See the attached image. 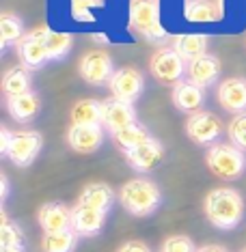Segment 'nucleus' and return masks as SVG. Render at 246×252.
I'll return each instance as SVG.
<instances>
[{"label": "nucleus", "instance_id": "f257e3e1", "mask_svg": "<svg viewBox=\"0 0 246 252\" xmlns=\"http://www.w3.org/2000/svg\"><path fill=\"white\" fill-rule=\"evenodd\" d=\"M205 216L220 231L236 228L244 218V198L233 188H216L205 198Z\"/></svg>", "mask_w": 246, "mask_h": 252}, {"label": "nucleus", "instance_id": "f03ea898", "mask_svg": "<svg viewBox=\"0 0 246 252\" xmlns=\"http://www.w3.org/2000/svg\"><path fill=\"white\" fill-rule=\"evenodd\" d=\"M119 203L128 214L147 218L160 207L162 194H160V188L151 179L136 177V179L123 183L121 192H119Z\"/></svg>", "mask_w": 246, "mask_h": 252}, {"label": "nucleus", "instance_id": "7ed1b4c3", "mask_svg": "<svg viewBox=\"0 0 246 252\" xmlns=\"http://www.w3.org/2000/svg\"><path fill=\"white\" fill-rule=\"evenodd\" d=\"M205 164L218 179H238L246 170V156L242 149H238L231 142H218L210 147L205 153Z\"/></svg>", "mask_w": 246, "mask_h": 252}, {"label": "nucleus", "instance_id": "20e7f679", "mask_svg": "<svg viewBox=\"0 0 246 252\" xmlns=\"http://www.w3.org/2000/svg\"><path fill=\"white\" fill-rule=\"evenodd\" d=\"M149 71L160 84L177 87L179 82H184L181 78L188 73V65L175 48H160L149 61Z\"/></svg>", "mask_w": 246, "mask_h": 252}, {"label": "nucleus", "instance_id": "39448f33", "mask_svg": "<svg viewBox=\"0 0 246 252\" xmlns=\"http://www.w3.org/2000/svg\"><path fill=\"white\" fill-rule=\"evenodd\" d=\"M130 26L145 35L149 41H162L164 28L160 26V11L156 0H132L130 2Z\"/></svg>", "mask_w": 246, "mask_h": 252}, {"label": "nucleus", "instance_id": "423d86ee", "mask_svg": "<svg viewBox=\"0 0 246 252\" xmlns=\"http://www.w3.org/2000/svg\"><path fill=\"white\" fill-rule=\"evenodd\" d=\"M186 134L192 142L201 147H214L218 145L220 136L225 134V125L214 112L201 110L188 117L186 121Z\"/></svg>", "mask_w": 246, "mask_h": 252}, {"label": "nucleus", "instance_id": "0eeeda50", "mask_svg": "<svg viewBox=\"0 0 246 252\" xmlns=\"http://www.w3.org/2000/svg\"><path fill=\"white\" fill-rule=\"evenodd\" d=\"M78 73L91 87H104L110 82V78L114 76V67H112V59L106 52H89L82 56L78 65Z\"/></svg>", "mask_w": 246, "mask_h": 252}, {"label": "nucleus", "instance_id": "6e6552de", "mask_svg": "<svg viewBox=\"0 0 246 252\" xmlns=\"http://www.w3.org/2000/svg\"><path fill=\"white\" fill-rule=\"evenodd\" d=\"M41 147H43V136L39 134V131H33V129L13 131V140H11L7 158L15 166L24 168V166H31L35 162Z\"/></svg>", "mask_w": 246, "mask_h": 252}, {"label": "nucleus", "instance_id": "1a4fd4ad", "mask_svg": "<svg viewBox=\"0 0 246 252\" xmlns=\"http://www.w3.org/2000/svg\"><path fill=\"white\" fill-rule=\"evenodd\" d=\"M45 35H48V28H37L31 31L22 37V41L18 43V52L22 65L31 69H41L48 63V50H45Z\"/></svg>", "mask_w": 246, "mask_h": 252}, {"label": "nucleus", "instance_id": "9d476101", "mask_svg": "<svg viewBox=\"0 0 246 252\" xmlns=\"http://www.w3.org/2000/svg\"><path fill=\"white\" fill-rule=\"evenodd\" d=\"M108 89H110L112 97L121 101H128L132 104L142 95V89H145V78L139 69H132V67H123V69H117L114 76L108 82Z\"/></svg>", "mask_w": 246, "mask_h": 252}, {"label": "nucleus", "instance_id": "9b49d317", "mask_svg": "<svg viewBox=\"0 0 246 252\" xmlns=\"http://www.w3.org/2000/svg\"><path fill=\"white\" fill-rule=\"evenodd\" d=\"M132 123H136V110L132 104L117 97L102 101V127H106L110 134H117Z\"/></svg>", "mask_w": 246, "mask_h": 252}, {"label": "nucleus", "instance_id": "f8f14e48", "mask_svg": "<svg viewBox=\"0 0 246 252\" xmlns=\"http://www.w3.org/2000/svg\"><path fill=\"white\" fill-rule=\"evenodd\" d=\"M67 142L76 153H95L104 142L102 125H71L67 131Z\"/></svg>", "mask_w": 246, "mask_h": 252}, {"label": "nucleus", "instance_id": "ddd939ff", "mask_svg": "<svg viewBox=\"0 0 246 252\" xmlns=\"http://www.w3.org/2000/svg\"><path fill=\"white\" fill-rule=\"evenodd\" d=\"M106 222V214L104 211H97L87 205H76L71 207V228L76 231L80 237H95L102 233Z\"/></svg>", "mask_w": 246, "mask_h": 252}, {"label": "nucleus", "instance_id": "4468645a", "mask_svg": "<svg viewBox=\"0 0 246 252\" xmlns=\"http://www.w3.org/2000/svg\"><path fill=\"white\" fill-rule=\"evenodd\" d=\"M125 159H128V164L132 166L136 173H151L164 159V147L160 140L151 138V140H147L145 145H141L139 149L125 153Z\"/></svg>", "mask_w": 246, "mask_h": 252}, {"label": "nucleus", "instance_id": "2eb2a0df", "mask_svg": "<svg viewBox=\"0 0 246 252\" xmlns=\"http://www.w3.org/2000/svg\"><path fill=\"white\" fill-rule=\"evenodd\" d=\"M218 104L227 112H246V78H227L218 84Z\"/></svg>", "mask_w": 246, "mask_h": 252}, {"label": "nucleus", "instance_id": "dca6fc26", "mask_svg": "<svg viewBox=\"0 0 246 252\" xmlns=\"http://www.w3.org/2000/svg\"><path fill=\"white\" fill-rule=\"evenodd\" d=\"M39 226L43 233H61L71 228V209L63 203H45L37 214Z\"/></svg>", "mask_w": 246, "mask_h": 252}, {"label": "nucleus", "instance_id": "f3484780", "mask_svg": "<svg viewBox=\"0 0 246 252\" xmlns=\"http://www.w3.org/2000/svg\"><path fill=\"white\" fill-rule=\"evenodd\" d=\"M186 76H188V80H190L192 84H197V87H201V89H208L220 76V61L216 59V56L205 52L203 56H199V59L188 63V73Z\"/></svg>", "mask_w": 246, "mask_h": 252}, {"label": "nucleus", "instance_id": "a211bd4d", "mask_svg": "<svg viewBox=\"0 0 246 252\" xmlns=\"http://www.w3.org/2000/svg\"><path fill=\"white\" fill-rule=\"evenodd\" d=\"M173 104L177 110L194 114L201 112V108L205 104V89L192 84L190 80H184L177 87H173Z\"/></svg>", "mask_w": 246, "mask_h": 252}, {"label": "nucleus", "instance_id": "6ab92c4d", "mask_svg": "<svg viewBox=\"0 0 246 252\" xmlns=\"http://www.w3.org/2000/svg\"><path fill=\"white\" fill-rule=\"evenodd\" d=\"M39 108H41V101H39L37 93H33V91L7 99V110L11 114V119L18 123H31L39 114Z\"/></svg>", "mask_w": 246, "mask_h": 252}, {"label": "nucleus", "instance_id": "aec40b11", "mask_svg": "<svg viewBox=\"0 0 246 252\" xmlns=\"http://www.w3.org/2000/svg\"><path fill=\"white\" fill-rule=\"evenodd\" d=\"M78 203L108 214L112 207V203H114V192L108 183H89V186L82 190V194H80Z\"/></svg>", "mask_w": 246, "mask_h": 252}, {"label": "nucleus", "instance_id": "412c9836", "mask_svg": "<svg viewBox=\"0 0 246 252\" xmlns=\"http://www.w3.org/2000/svg\"><path fill=\"white\" fill-rule=\"evenodd\" d=\"M112 140L117 149H121L123 153H130L134 149H139L141 145H145L147 140H151V134L145 125L136 121L132 125H128V127H123L121 131H117V134H112Z\"/></svg>", "mask_w": 246, "mask_h": 252}, {"label": "nucleus", "instance_id": "4be33fe9", "mask_svg": "<svg viewBox=\"0 0 246 252\" xmlns=\"http://www.w3.org/2000/svg\"><path fill=\"white\" fill-rule=\"evenodd\" d=\"M24 37V28H22V20L15 13H0V50H9L11 45H18Z\"/></svg>", "mask_w": 246, "mask_h": 252}, {"label": "nucleus", "instance_id": "5701e85b", "mask_svg": "<svg viewBox=\"0 0 246 252\" xmlns=\"http://www.w3.org/2000/svg\"><path fill=\"white\" fill-rule=\"evenodd\" d=\"M2 91L7 95V99L31 93V73H28L26 67H11L2 76Z\"/></svg>", "mask_w": 246, "mask_h": 252}, {"label": "nucleus", "instance_id": "b1692460", "mask_svg": "<svg viewBox=\"0 0 246 252\" xmlns=\"http://www.w3.org/2000/svg\"><path fill=\"white\" fill-rule=\"evenodd\" d=\"M71 125H102V101L80 99L71 108Z\"/></svg>", "mask_w": 246, "mask_h": 252}, {"label": "nucleus", "instance_id": "393cba45", "mask_svg": "<svg viewBox=\"0 0 246 252\" xmlns=\"http://www.w3.org/2000/svg\"><path fill=\"white\" fill-rule=\"evenodd\" d=\"M173 48L186 63H190L205 54V50H208V37L205 35H179V37H175Z\"/></svg>", "mask_w": 246, "mask_h": 252}, {"label": "nucleus", "instance_id": "a878e982", "mask_svg": "<svg viewBox=\"0 0 246 252\" xmlns=\"http://www.w3.org/2000/svg\"><path fill=\"white\" fill-rule=\"evenodd\" d=\"M80 235L70 228V231H61V233H43L41 239V250L43 252H73L78 246Z\"/></svg>", "mask_w": 246, "mask_h": 252}, {"label": "nucleus", "instance_id": "bb28decb", "mask_svg": "<svg viewBox=\"0 0 246 252\" xmlns=\"http://www.w3.org/2000/svg\"><path fill=\"white\" fill-rule=\"evenodd\" d=\"M186 20L188 22H197V24H203V22H216L220 18V11L216 4H211L210 0H190L186 4Z\"/></svg>", "mask_w": 246, "mask_h": 252}, {"label": "nucleus", "instance_id": "cd10ccee", "mask_svg": "<svg viewBox=\"0 0 246 252\" xmlns=\"http://www.w3.org/2000/svg\"><path fill=\"white\" fill-rule=\"evenodd\" d=\"M73 43V37L67 32H54L48 28V35H45V50H48V59L50 61H61L70 54Z\"/></svg>", "mask_w": 246, "mask_h": 252}, {"label": "nucleus", "instance_id": "c85d7f7f", "mask_svg": "<svg viewBox=\"0 0 246 252\" xmlns=\"http://www.w3.org/2000/svg\"><path fill=\"white\" fill-rule=\"evenodd\" d=\"M13 246H24V233L18 224L7 220L2 214V226H0V250L2 248H13Z\"/></svg>", "mask_w": 246, "mask_h": 252}, {"label": "nucleus", "instance_id": "c756f323", "mask_svg": "<svg viewBox=\"0 0 246 252\" xmlns=\"http://www.w3.org/2000/svg\"><path fill=\"white\" fill-rule=\"evenodd\" d=\"M227 136L231 140V145L246 151V112L236 114L227 125Z\"/></svg>", "mask_w": 246, "mask_h": 252}, {"label": "nucleus", "instance_id": "7c9ffc66", "mask_svg": "<svg viewBox=\"0 0 246 252\" xmlns=\"http://www.w3.org/2000/svg\"><path fill=\"white\" fill-rule=\"evenodd\" d=\"M160 252H197V248H194L190 237H186V235H173V237H169L162 244Z\"/></svg>", "mask_w": 246, "mask_h": 252}, {"label": "nucleus", "instance_id": "2f4dec72", "mask_svg": "<svg viewBox=\"0 0 246 252\" xmlns=\"http://www.w3.org/2000/svg\"><path fill=\"white\" fill-rule=\"evenodd\" d=\"M102 0H73L71 4V13L76 20L82 22H93V15H91V9L93 7H102Z\"/></svg>", "mask_w": 246, "mask_h": 252}, {"label": "nucleus", "instance_id": "473e14b6", "mask_svg": "<svg viewBox=\"0 0 246 252\" xmlns=\"http://www.w3.org/2000/svg\"><path fill=\"white\" fill-rule=\"evenodd\" d=\"M11 140H13V131H9L7 127L0 129V153H2V156H7L9 153Z\"/></svg>", "mask_w": 246, "mask_h": 252}, {"label": "nucleus", "instance_id": "72a5a7b5", "mask_svg": "<svg viewBox=\"0 0 246 252\" xmlns=\"http://www.w3.org/2000/svg\"><path fill=\"white\" fill-rule=\"evenodd\" d=\"M119 252H151V250L147 248L142 242H136V239H132V242H125L121 248H119Z\"/></svg>", "mask_w": 246, "mask_h": 252}, {"label": "nucleus", "instance_id": "f704fd0d", "mask_svg": "<svg viewBox=\"0 0 246 252\" xmlns=\"http://www.w3.org/2000/svg\"><path fill=\"white\" fill-rule=\"evenodd\" d=\"M197 252H227L222 246H216V244H210V246H201V248H197Z\"/></svg>", "mask_w": 246, "mask_h": 252}, {"label": "nucleus", "instance_id": "c9c22d12", "mask_svg": "<svg viewBox=\"0 0 246 252\" xmlns=\"http://www.w3.org/2000/svg\"><path fill=\"white\" fill-rule=\"evenodd\" d=\"M0 186H2V198H7L9 196V181H7V177H0Z\"/></svg>", "mask_w": 246, "mask_h": 252}, {"label": "nucleus", "instance_id": "e433bc0d", "mask_svg": "<svg viewBox=\"0 0 246 252\" xmlns=\"http://www.w3.org/2000/svg\"><path fill=\"white\" fill-rule=\"evenodd\" d=\"M0 252H26L24 246H13V248H2Z\"/></svg>", "mask_w": 246, "mask_h": 252}, {"label": "nucleus", "instance_id": "4c0bfd02", "mask_svg": "<svg viewBox=\"0 0 246 252\" xmlns=\"http://www.w3.org/2000/svg\"><path fill=\"white\" fill-rule=\"evenodd\" d=\"M244 252H246V250H244Z\"/></svg>", "mask_w": 246, "mask_h": 252}]
</instances>
